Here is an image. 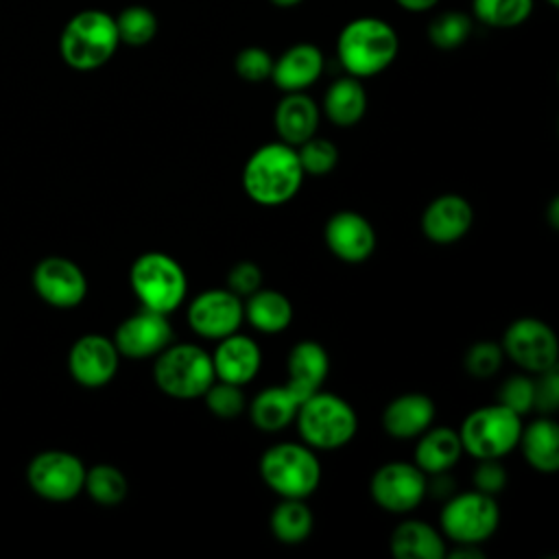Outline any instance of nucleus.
Segmentation results:
<instances>
[{"label":"nucleus","mask_w":559,"mask_h":559,"mask_svg":"<svg viewBox=\"0 0 559 559\" xmlns=\"http://www.w3.org/2000/svg\"><path fill=\"white\" fill-rule=\"evenodd\" d=\"M288 380L286 384L306 400L310 393L319 391L330 371V358L321 343L317 341H299L290 347L286 358Z\"/></svg>","instance_id":"obj_23"},{"label":"nucleus","mask_w":559,"mask_h":559,"mask_svg":"<svg viewBox=\"0 0 559 559\" xmlns=\"http://www.w3.org/2000/svg\"><path fill=\"white\" fill-rule=\"evenodd\" d=\"M273 7H277V9H293V7H297V4H301L304 0H269Z\"/></svg>","instance_id":"obj_46"},{"label":"nucleus","mask_w":559,"mask_h":559,"mask_svg":"<svg viewBox=\"0 0 559 559\" xmlns=\"http://www.w3.org/2000/svg\"><path fill=\"white\" fill-rule=\"evenodd\" d=\"M323 240L328 249L347 264L365 262L376 249V231L371 223L354 210L332 214L323 227Z\"/></svg>","instance_id":"obj_17"},{"label":"nucleus","mask_w":559,"mask_h":559,"mask_svg":"<svg viewBox=\"0 0 559 559\" xmlns=\"http://www.w3.org/2000/svg\"><path fill=\"white\" fill-rule=\"evenodd\" d=\"M295 151H297L304 175L325 177L328 173L334 170V166L338 162V148L325 138L312 135L306 142H301L299 146H295Z\"/></svg>","instance_id":"obj_35"},{"label":"nucleus","mask_w":559,"mask_h":559,"mask_svg":"<svg viewBox=\"0 0 559 559\" xmlns=\"http://www.w3.org/2000/svg\"><path fill=\"white\" fill-rule=\"evenodd\" d=\"M500 522L496 498L478 489L448 498L439 513L441 533L454 544H483Z\"/></svg>","instance_id":"obj_9"},{"label":"nucleus","mask_w":559,"mask_h":559,"mask_svg":"<svg viewBox=\"0 0 559 559\" xmlns=\"http://www.w3.org/2000/svg\"><path fill=\"white\" fill-rule=\"evenodd\" d=\"M548 218H550V227L557 229L559 227V199L557 197L548 205Z\"/></svg>","instance_id":"obj_45"},{"label":"nucleus","mask_w":559,"mask_h":559,"mask_svg":"<svg viewBox=\"0 0 559 559\" xmlns=\"http://www.w3.org/2000/svg\"><path fill=\"white\" fill-rule=\"evenodd\" d=\"M397 7H402L408 13H424L439 4V0H395Z\"/></svg>","instance_id":"obj_44"},{"label":"nucleus","mask_w":559,"mask_h":559,"mask_svg":"<svg viewBox=\"0 0 559 559\" xmlns=\"http://www.w3.org/2000/svg\"><path fill=\"white\" fill-rule=\"evenodd\" d=\"M83 489L90 493V498L103 507H116L127 496V478L124 474L109 463H98L90 469H85Z\"/></svg>","instance_id":"obj_33"},{"label":"nucleus","mask_w":559,"mask_h":559,"mask_svg":"<svg viewBox=\"0 0 559 559\" xmlns=\"http://www.w3.org/2000/svg\"><path fill=\"white\" fill-rule=\"evenodd\" d=\"M120 39L114 15L103 9H83L61 28L59 55L63 63L79 72L103 68L118 50Z\"/></svg>","instance_id":"obj_3"},{"label":"nucleus","mask_w":559,"mask_h":559,"mask_svg":"<svg viewBox=\"0 0 559 559\" xmlns=\"http://www.w3.org/2000/svg\"><path fill=\"white\" fill-rule=\"evenodd\" d=\"M474 223V210L461 194L448 192L432 199L421 214V231L435 245L461 240Z\"/></svg>","instance_id":"obj_18"},{"label":"nucleus","mask_w":559,"mask_h":559,"mask_svg":"<svg viewBox=\"0 0 559 559\" xmlns=\"http://www.w3.org/2000/svg\"><path fill=\"white\" fill-rule=\"evenodd\" d=\"M273 124L282 142L299 146L317 133L319 105L306 92H284L282 100L275 105Z\"/></svg>","instance_id":"obj_21"},{"label":"nucleus","mask_w":559,"mask_h":559,"mask_svg":"<svg viewBox=\"0 0 559 559\" xmlns=\"http://www.w3.org/2000/svg\"><path fill=\"white\" fill-rule=\"evenodd\" d=\"M550 7H559V0H546Z\"/></svg>","instance_id":"obj_47"},{"label":"nucleus","mask_w":559,"mask_h":559,"mask_svg":"<svg viewBox=\"0 0 559 559\" xmlns=\"http://www.w3.org/2000/svg\"><path fill=\"white\" fill-rule=\"evenodd\" d=\"M114 22H116L120 44L131 46V48L151 44L159 28L157 15L153 13V9H148L144 4L124 7L118 15H114Z\"/></svg>","instance_id":"obj_32"},{"label":"nucleus","mask_w":559,"mask_h":559,"mask_svg":"<svg viewBox=\"0 0 559 559\" xmlns=\"http://www.w3.org/2000/svg\"><path fill=\"white\" fill-rule=\"evenodd\" d=\"M111 341L120 356L151 358L173 343V325L168 314L140 308L116 328Z\"/></svg>","instance_id":"obj_14"},{"label":"nucleus","mask_w":559,"mask_h":559,"mask_svg":"<svg viewBox=\"0 0 559 559\" xmlns=\"http://www.w3.org/2000/svg\"><path fill=\"white\" fill-rule=\"evenodd\" d=\"M118 362L120 354L114 341L103 334L81 336L68 354V369L72 378L87 389L109 384L118 371Z\"/></svg>","instance_id":"obj_16"},{"label":"nucleus","mask_w":559,"mask_h":559,"mask_svg":"<svg viewBox=\"0 0 559 559\" xmlns=\"http://www.w3.org/2000/svg\"><path fill=\"white\" fill-rule=\"evenodd\" d=\"M535 0H472L474 20L491 28H515L533 13Z\"/></svg>","instance_id":"obj_31"},{"label":"nucleus","mask_w":559,"mask_h":559,"mask_svg":"<svg viewBox=\"0 0 559 559\" xmlns=\"http://www.w3.org/2000/svg\"><path fill=\"white\" fill-rule=\"evenodd\" d=\"M33 286L46 304L57 308H74L87 295V280L83 271L79 264L61 255L39 260L33 271Z\"/></svg>","instance_id":"obj_15"},{"label":"nucleus","mask_w":559,"mask_h":559,"mask_svg":"<svg viewBox=\"0 0 559 559\" xmlns=\"http://www.w3.org/2000/svg\"><path fill=\"white\" fill-rule=\"evenodd\" d=\"M304 400L288 386H266L249 402V417L255 428L275 432L286 428Z\"/></svg>","instance_id":"obj_26"},{"label":"nucleus","mask_w":559,"mask_h":559,"mask_svg":"<svg viewBox=\"0 0 559 559\" xmlns=\"http://www.w3.org/2000/svg\"><path fill=\"white\" fill-rule=\"evenodd\" d=\"M225 284H227L225 286L227 290H231L234 295L245 299L262 286V269L251 260H240L227 271Z\"/></svg>","instance_id":"obj_40"},{"label":"nucleus","mask_w":559,"mask_h":559,"mask_svg":"<svg viewBox=\"0 0 559 559\" xmlns=\"http://www.w3.org/2000/svg\"><path fill=\"white\" fill-rule=\"evenodd\" d=\"M502 354L528 373L557 367V336L548 323L535 317L515 319L502 334Z\"/></svg>","instance_id":"obj_10"},{"label":"nucleus","mask_w":559,"mask_h":559,"mask_svg":"<svg viewBox=\"0 0 559 559\" xmlns=\"http://www.w3.org/2000/svg\"><path fill=\"white\" fill-rule=\"evenodd\" d=\"M201 397L207 411L221 419H234L247 408V397L242 393V386L225 380H214Z\"/></svg>","instance_id":"obj_36"},{"label":"nucleus","mask_w":559,"mask_h":559,"mask_svg":"<svg viewBox=\"0 0 559 559\" xmlns=\"http://www.w3.org/2000/svg\"><path fill=\"white\" fill-rule=\"evenodd\" d=\"M400 52L395 28L373 15L349 20L336 37V57L343 70L356 79H369L384 72Z\"/></svg>","instance_id":"obj_1"},{"label":"nucleus","mask_w":559,"mask_h":559,"mask_svg":"<svg viewBox=\"0 0 559 559\" xmlns=\"http://www.w3.org/2000/svg\"><path fill=\"white\" fill-rule=\"evenodd\" d=\"M269 526L277 542L295 546L308 539L314 526V518L304 498H282V502H277L271 511Z\"/></svg>","instance_id":"obj_30"},{"label":"nucleus","mask_w":559,"mask_h":559,"mask_svg":"<svg viewBox=\"0 0 559 559\" xmlns=\"http://www.w3.org/2000/svg\"><path fill=\"white\" fill-rule=\"evenodd\" d=\"M234 70L242 81L260 83V81L271 79L273 57L269 50H264L260 46H247V48L238 50V55L234 59Z\"/></svg>","instance_id":"obj_38"},{"label":"nucleus","mask_w":559,"mask_h":559,"mask_svg":"<svg viewBox=\"0 0 559 559\" xmlns=\"http://www.w3.org/2000/svg\"><path fill=\"white\" fill-rule=\"evenodd\" d=\"M153 380L175 400L201 397L216 380L212 356L194 343H170L155 356Z\"/></svg>","instance_id":"obj_7"},{"label":"nucleus","mask_w":559,"mask_h":559,"mask_svg":"<svg viewBox=\"0 0 559 559\" xmlns=\"http://www.w3.org/2000/svg\"><path fill=\"white\" fill-rule=\"evenodd\" d=\"M210 356L216 380H225L240 386L251 382L262 365V352L258 343L251 336L238 332L221 338Z\"/></svg>","instance_id":"obj_20"},{"label":"nucleus","mask_w":559,"mask_h":559,"mask_svg":"<svg viewBox=\"0 0 559 559\" xmlns=\"http://www.w3.org/2000/svg\"><path fill=\"white\" fill-rule=\"evenodd\" d=\"M304 177L295 146L280 140L249 155L242 168V188L258 205L273 207L290 201L299 192Z\"/></svg>","instance_id":"obj_2"},{"label":"nucleus","mask_w":559,"mask_h":559,"mask_svg":"<svg viewBox=\"0 0 559 559\" xmlns=\"http://www.w3.org/2000/svg\"><path fill=\"white\" fill-rule=\"evenodd\" d=\"M518 445L533 469L542 474H555L559 469V426L552 419L539 417L522 426Z\"/></svg>","instance_id":"obj_27"},{"label":"nucleus","mask_w":559,"mask_h":559,"mask_svg":"<svg viewBox=\"0 0 559 559\" xmlns=\"http://www.w3.org/2000/svg\"><path fill=\"white\" fill-rule=\"evenodd\" d=\"M535 400V380L531 376H511L502 382L498 391V402L520 417L533 411Z\"/></svg>","instance_id":"obj_39"},{"label":"nucleus","mask_w":559,"mask_h":559,"mask_svg":"<svg viewBox=\"0 0 559 559\" xmlns=\"http://www.w3.org/2000/svg\"><path fill=\"white\" fill-rule=\"evenodd\" d=\"M242 310L245 319L251 328H255L262 334H280L284 332L293 321V304L288 297L273 288H258L249 297H245Z\"/></svg>","instance_id":"obj_29"},{"label":"nucleus","mask_w":559,"mask_h":559,"mask_svg":"<svg viewBox=\"0 0 559 559\" xmlns=\"http://www.w3.org/2000/svg\"><path fill=\"white\" fill-rule=\"evenodd\" d=\"M26 478L37 496L52 502H66L83 491L85 465L72 452L44 450L28 463Z\"/></svg>","instance_id":"obj_11"},{"label":"nucleus","mask_w":559,"mask_h":559,"mask_svg":"<svg viewBox=\"0 0 559 559\" xmlns=\"http://www.w3.org/2000/svg\"><path fill=\"white\" fill-rule=\"evenodd\" d=\"M502 347L493 341H478L465 352V371L474 378H489L493 376L502 365Z\"/></svg>","instance_id":"obj_37"},{"label":"nucleus","mask_w":559,"mask_h":559,"mask_svg":"<svg viewBox=\"0 0 559 559\" xmlns=\"http://www.w3.org/2000/svg\"><path fill=\"white\" fill-rule=\"evenodd\" d=\"M522 426V417L500 402L480 406L472 411L459 428L463 452L472 454L476 461L502 459L518 445Z\"/></svg>","instance_id":"obj_8"},{"label":"nucleus","mask_w":559,"mask_h":559,"mask_svg":"<svg viewBox=\"0 0 559 559\" xmlns=\"http://www.w3.org/2000/svg\"><path fill=\"white\" fill-rule=\"evenodd\" d=\"M301 441L312 450H336L349 443L358 428L356 411L336 393L314 391L295 413Z\"/></svg>","instance_id":"obj_4"},{"label":"nucleus","mask_w":559,"mask_h":559,"mask_svg":"<svg viewBox=\"0 0 559 559\" xmlns=\"http://www.w3.org/2000/svg\"><path fill=\"white\" fill-rule=\"evenodd\" d=\"M395 559H445L443 535L424 520H404L389 539Z\"/></svg>","instance_id":"obj_25"},{"label":"nucleus","mask_w":559,"mask_h":559,"mask_svg":"<svg viewBox=\"0 0 559 559\" xmlns=\"http://www.w3.org/2000/svg\"><path fill=\"white\" fill-rule=\"evenodd\" d=\"M463 454V443L459 430L448 426L426 428L415 445V465L426 474H445L450 467L459 463Z\"/></svg>","instance_id":"obj_24"},{"label":"nucleus","mask_w":559,"mask_h":559,"mask_svg":"<svg viewBox=\"0 0 559 559\" xmlns=\"http://www.w3.org/2000/svg\"><path fill=\"white\" fill-rule=\"evenodd\" d=\"M448 559H483L485 552L478 544H456L452 550H445Z\"/></svg>","instance_id":"obj_43"},{"label":"nucleus","mask_w":559,"mask_h":559,"mask_svg":"<svg viewBox=\"0 0 559 559\" xmlns=\"http://www.w3.org/2000/svg\"><path fill=\"white\" fill-rule=\"evenodd\" d=\"M507 485V469L500 459H480L474 469V487L483 493L496 496Z\"/></svg>","instance_id":"obj_41"},{"label":"nucleus","mask_w":559,"mask_h":559,"mask_svg":"<svg viewBox=\"0 0 559 559\" xmlns=\"http://www.w3.org/2000/svg\"><path fill=\"white\" fill-rule=\"evenodd\" d=\"M539 378L535 380V400H533V408L539 413H555L559 406V373L557 367H550L542 373H537Z\"/></svg>","instance_id":"obj_42"},{"label":"nucleus","mask_w":559,"mask_h":559,"mask_svg":"<svg viewBox=\"0 0 559 559\" xmlns=\"http://www.w3.org/2000/svg\"><path fill=\"white\" fill-rule=\"evenodd\" d=\"M367 111V92L360 79L345 74L330 83L323 96V114L336 127H354Z\"/></svg>","instance_id":"obj_28"},{"label":"nucleus","mask_w":559,"mask_h":559,"mask_svg":"<svg viewBox=\"0 0 559 559\" xmlns=\"http://www.w3.org/2000/svg\"><path fill=\"white\" fill-rule=\"evenodd\" d=\"M323 66L325 59L321 48L310 41H299L273 59L271 81L282 92H304L319 81Z\"/></svg>","instance_id":"obj_19"},{"label":"nucleus","mask_w":559,"mask_h":559,"mask_svg":"<svg viewBox=\"0 0 559 559\" xmlns=\"http://www.w3.org/2000/svg\"><path fill=\"white\" fill-rule=\"evenodd\" d=\"M242 321V299L227 288L201 290L188 306V325L207 341H221L238 332Z\"/></svg>","instance_id":"obj_13"},{"label":"nucleus","mask_w":559,"mask_h":559,"mask_svg":"<svg viewBox=\"0 0 559 559\" xmlns=\"http://www.w3.org/2000/svg\"><path fill=\"white\" fill-rule=\"evenodd\" d=\"M474 22L463 11H441L428 24V41L439 50H454L472 35Z\"/></svg>","instance_id":"obj_34"},{"label":"nucleus","mask_w":559,"mask_h":559,"mask_svg":"<svg viewBox=\"0 0 559 559\" xmlns=\"http://www.w3.org/2000/svg\"><path fill=\"white\" fill-rule=\"evenodd\" d=\"M129 284L142 308L170 314L188 293V280L181 264L162 251L138 255L129 271Z\"/></svg>","instance_id":"obj_6"},{"label":"nucleus","mask_w":559,"mask_h":559,"mask_svg":"<svg viewBox=\"0 0 559 559\" xmlns=\"http://www.w3.org/2000/svg\"><path fill=\"white\" fill-rule=\"evenodd\" d=\"M264 485L280 498H308L321 480V463L306 443L282 441L264 450L260 459Z\"/></svg>","instance_id":"obj_5"},{"label":"nucleus","mask_w":559,"mask_h":559,"mask_svg":"<svg viewBox=\"0 0 559 559\" xmlns=\"http://www.w3.org/2000/svg\"><path fill=\"white\" fill-rule=\"evenodd\" d=\"M371 498L389 513H411L428 493V476L406 461L380 465L371 476Z\"/></svg>","instance_id":"obj_12"},{"label":"nucleus","mask_w":559,"mask_h":559,"mask_svg":"<svg viewBox=\"0 0 559 559\" xmlns=\"http://www.w3.org/2000/svg\"><path fill=\"white\" fill-rule=\"evenodd\" d=\"M435 402L424 393H404L393 397L382 411V428L393 439H415L435 419Z\"/></svg>","instance_id":"obj_22"}]
</instances>
